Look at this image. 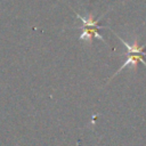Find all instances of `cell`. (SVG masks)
Instances as JSON below:
<instances>
[{
    "instance_id": "cell-1",
    "label": "cell",
    "mask_w": 146,
    "mask_h": 146,
    "mask_svg": "<svg viewBox=\"0 0 146 146\" xmlns=\"http://www.w3.org/2000/svg\"><path fill=\"white\" fill-rule=\"evenodd\" d=\"M115 35H116V36L119 38V40L125 46V48H127V52H128V57H127L125 62L121 65V67L113 74L112 78H114V76H115L116 74H119L124 67H127V66L130 65V64H132L135 68H137V64H138V63H141L143 65L146 66V63H145V60H144V58H143V56H146V51H144V49H145V47H146V43L139 46V44H138V41L135 40L132 44H129L127 41H124V40H123L121 36H119L116 33H115ZM112 78H111V79H112Z\"/></svg>"
},
{
    "instance_id": "cell-2",
    "label": "cell",
    "mask_w": 146,
    "mask_h": 146,
    "mask_svg": "<svg viewBox=\"0 0 146 146\" xmlns=\"http://www.w3.org/2000/svg\"><path fill=\"white\" fill-rule=\"evenodd\" d=\"M76 16L82 22V26L79 27L82 31L81 32V35H80V40H88L90 42L94 38H96V39H99L100 41L105 42V39L98 32V30L106 27V26H103V25H99L98 24L99 21H100V18H102V16L98 17L97 19H94V16L91 14L88 17H82L80 14H76Z\"/></svg>"
}]
</instances>
